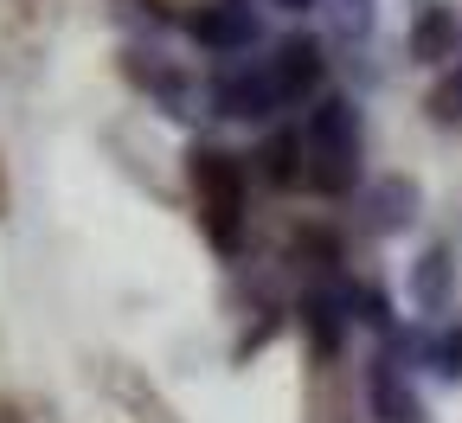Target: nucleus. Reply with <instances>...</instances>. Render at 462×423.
Wrapping results in <instances>:
<instances>
[{"instance_id":"nucleus-1","label":"nucleus","mask_w":462,"mask_h":423,"mask_svg":"<svg viewBox=\"0 0 462 423\" xmlns=\"http://www.w3.org/2000/svg\"><path fill=\"white\" fill-rule=\"evenodd\" d=\"M360 179V109L346 97H321L302 123V187L309 193H354Z\"/></svg>"},{"instance_id":"nucleus-2","label":"nucleus","mask_w":462,"mask_h":423,"mask_svg":"<svg viewBox=\"0 0 462 423\" xmlns=\"http://www.w3.org/2000/svg\"><path fill=\"white\" fill-rule=\"evenodd\" d=\"M187 179H193V199H199V225L212 237L218 257H238L245 251V161L225 154L212 142H199L187 154Z\"/></svg>"},{"instance_id":"nucleus-3","label":"nucleus","mask_w":462,"mask_h":423,"mask_svg":"<svg viewBox=\"0 0 462 423\" xmlns=\"http://www.w3.org/2000/svg\"><path fill=\"white\" fill-rule=\"evenodd\" d=\"M270 78H276L282 103H309V97L321 90V78H328L321 39H309V32H289V39L276 45V58H270Z\"/></svg>"},{"instance_id":"nucleus-4","label":"nucleus","mask_w":462,"mask_h":423,"mask_svg":"<svg viewBox=\"0 0 462 423\" xmlns=\"http://www.w3.org/2000/svg\"><path fill=\"white\" fill-rule=\"evenodd\" d=\"M123 78H129L135 90H148L167 115H193V78L173 71L161 51H135V45H129V51H123Z\"/></svg>"},{"instance_id":"nucleus-5","label":"nucleus","mask_w":462,"mask_h":423,"mask_svg":"<svg viewBox=\"0 0 462 423\" xmlns=\"http://www.w3.org/2000/svg\"><path fill=\"white\" fill-rule=\"evenodd\" d=\"M180 26H187L206 51H218V58H225V51H245V45L257 39V14L238 7V0H206V7H193Z\"/></svg>"},{"instance_id":"nucleus-6","label":"nucleus","mask_w":462,"mask_h":423,"mask_svg":"<svg viewBox=\"0 0 462 423\" xmlns=\"http://www.w3.org/2000/svg\"><path fill=\"white\" fill-rule=\"evenodd\" d=\"M276 103H282V90H276L270 65H263V71H218V78H212V109H218V115H238V123H263Z\"/></svg>"},{"instance_id":"nucleus-7","label":"nucleus","mask_w":462,"mask_h":423,"mask_svg":"<svg viewBox=\"0 0 462 423\" xmlns=\"http://www.w3.org/2000/svg\"><path fill=\"white\" fill-rule=\"evenodd\" d=\"M103 391L123 404L135 423H180V417H173V404H167V398H161L135 366H123V359H109V366H103Z\"/></svg>"},{"instance_id":"nucleus-8","label":"nucleus","mask_w":462,"mask_h":423,"mask_svg":"<svg viewBox=\"0 0 462 423\" xmlns=\"http://www.w3.org/2000/svg\"><path fill=\"white\" fill-rule=\"evenodd\" d=\"M411 65H449V58L462 51V20H456V7H424L418 20H411Z\"/></svg>"},{"instance_id":"nucleus-9","label":"nucleus","mask_w":462,"mask_h":423,"mask_svg":"<svg viewBox=\"0 0 462 423\" xmlns=\"http://www.w3.org/2000/svg\"><path fill=\"white\" fill-rule=\"evenodd\" d=\"M449 282H456V251L449 244H430L418 257V270H411V301H418L424 315H443L449 308Z\"/></svg>"},{"instance_id":"nucleus-10","label":"nucleus","mask_w":462,"mask_h":423,"mask_svg":"<svg viewBox=\"0 0 462 423\" xmlns=\"http://www.w3.org/2000/svg\"><path fill=\"white\" fill-rule=\"evenodd\" d=\"M366 225L373 231H398V225H411L418 218V179H404V173H392V179H379V187L366 193Z\"/></svg>"},{"instance_id":"nucleus-11","label":"nucleus","mask_w":462,"mask_h":423,"mask_svg":"<svg viewBox=\"0 0 462 423\" xmlns=\"http://www.w3.org/2000/svg\"><path fill=\"white\" fill-rule=\"evenodd\" d=\"M257 173L270 187H302V129H276L257 148Z\"/></svg>"},{"instance_id":"nucleus-12","label":"nucleus","mask_w":462,"mask_h":423,"mask_svg":"<svg viewBox=\"0 0 462 423\" xmlns=\"http://www.w3.org/2000/svg\"><path fill=\"white\" fill-rule=\"evenodd\" d=\"M373 417L379 423H418V398H411V385H398L392 359H373Z\"/></svg>"},{"instance_id":"nucleus-13","label":"nucleus","mask_w":462,"mask_h":423,"mask_svg":"<svg viewBox=\"0 0 462 423\" xmlns=\"http://www.w3.org/2000/svg\"><path fill=\"white\" fill-rule=\"evenodd\" d=\"M340 308H346V295H302V321H309V334H315V346L321 353H334L340 346Z\"/></svg>"},{"instance_id":"nucleus-14","label":"nucleus","mask_w":462,"mask_h":423,"mask_svg":"<svg viewBox=\"0 0 462 423\" xmlns=\"http://www.w3.org/2000/svg\"><path fill=\"white\" fill-rule=\"evenodd\" d=\"M289 257L309 263V270H321V276H334V263H340V237H334V231H321V225H309V231L289 237Z\"/></svg>"},{"instance_id":"nucleus-15","label":"nucleus","mask_w":462,"mask_h":423,"mask_svg":"<svg viewBox=\"0 0 462 423\" xmlns=\"http://www.w3.org/2000/svg\"><path fill=\"white\" fill-rule=\"evenodd\" d=\"M430 123L437 129H462V65L430 90Z\"/></svg>"},{"instance_id":"nucleus-16","label":"nucleus","mask_w":462,"mask_h":423,"mask_svg":"<svg viewBox=\"0 0 462 423\" xmlns=\"http://www.w3.org/2000/svg\"><path fill=\"white\" fill-rule=\"evenodd\" d=\"M430 366H437V379H462V327H443L437 340H430Z\"/></svg>"},{"instance_id":"nucleus-17","label":"nucleus","mask_w":462,"mask_h":423,"mask_svg":"<svg viewBox=\"0 0 462 423\" xmlns=\"http://www.w3.org/2000/svg\"><path fill=\"white\" fill-rule=\"evenodd\" d=\"M346 315H354V321H366V327H392V315H385V295L379 289H346Z\"/></svg>"},{"instance_id":"nucleus-18","label":"nucleus","mask_w":462,"mask_h":423,"mask_svg":"<svg viewBox=\"0 0 462 423\" xmlns=\"http://www.w3.org/2000/svg\"><path fill=\"white\" fill-rule=\"evenodd\" d=\"M276 327H282V315H263V321H257V327H251V334H245V340H238V353H231V359H251V353H263V346H270V334H276Z\"/></svg>"},{"instance_id":"nucleus-19","label":"nucleus","mask_w":462,"mask_h":423,"mask_svg":"<svg viewBox=\"0 0 462 423\" xmlns=\"http://www.w3.org/2000/svg\"><path fill=\"white\" fill-rule=\"evenodd\" d=\"M0 423H26V417H20V404H14V398H0Z\"/></svg>"},{"instance_id":"nucleus-20","label":"nucleus","mask_w":462,"mask_h":423,"mask_svg":"<svg viewBox=\"0 0 462 423\" xmlns=\"http://www.w3.org/2000/svg\"><path fill=\"white\" fill-rule=\"evenodd\" d=\"M0 218H7V167H0Z\"/></svg>"},{"instance_id":"nucleus-21","label":"nucleus","mask_w":462,"mask_h":423,"mask_svg":"<svg viewBox=\"0 0 462 423\" xmlns=\"http://www.w3.org/2000/svg\"><path fill=\"white\" fill-rule=\"evenodd\" d=\"M276 7H296V14H302V7H315V0H276Z\"/></svg>"},{"instance_id":"nucleus-22","label":"nucleus","mask_w":462,"mask_h":423,"mask_svg":"<svg viewBox=\"0 0 462 423\" xmlns=\"http://www.w3.org/2000/svg\"><path fill=\"white\" fill-rule=\"evenodd\" d=\"M238 7H245V0H238Z\"/></svg>"}]
</instances>
